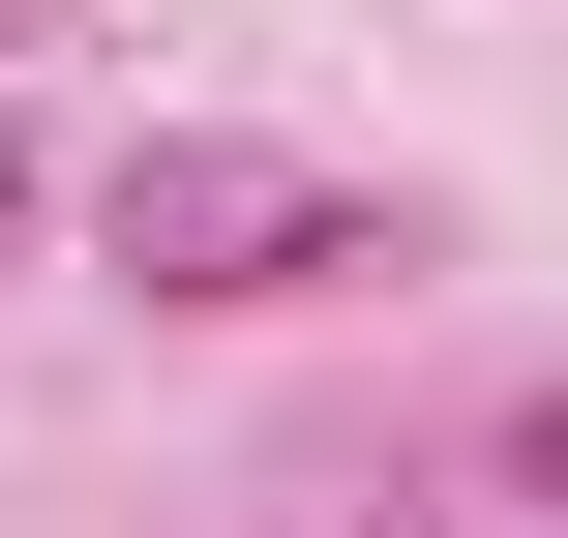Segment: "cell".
Returning <instances> with one entry per match:
<instances>
[{"label":"cell","instance_id":"1","mask_svg":"<svg viewBox=\"0 0 568 538\" xmlns=\"http://www.w3.org/2000/svg\"><path fill=\"white\" fill-rule=\"evenodd\" d=\"M120 270L150 300H329V270H389V210L300 150H120Z\"/></svg>","mask_w":568,"mask_h":538}]
</instances>
